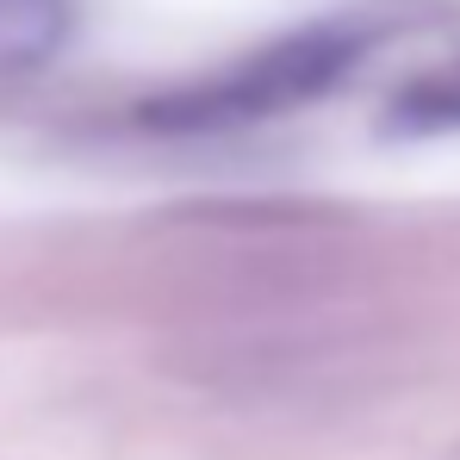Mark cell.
Returning a JSON list of instances; mask_svg holds the SVG:
<instances>
[{"mask_svg":"<svg viewBox=\"0 0 460 460\" xmlns=\"http://www.w3.org/2000/svg\"><path fill=\"white\" fill-rule=\"evenodd\" d=\"M385 125L411 131V137H423V131H460V57L442 63V69H429V75H417L411 87H398Z\"/></svg>","mask_w":460,"mask_h":460,"instance_id":"cell-3","label":"cell"},{"mask_svg":"<svg viewBox=\"0 0 460 460\" xmlns=\"http://www.w3.org/2000/svg\"><path fill=\"white\" fill-rule=\"evenodd\" d=\"M367 44H374V31L355 19H323L305 31H287V38L225 63L218 75L187 81L162 100H144L137 125L162 131V137H206V131H243V125L299 112L349 75L367 57Z\"/></svg>","mask_w":460,"mask_h":460,"instance_id":"cell-1","label":"cell"},{"mask_svg":"<svg viewBox=\"0 0 460 460\" xmlns=\"http://www.w3.org/2000/svg\"><path fill=\"white\" fill-rule=\"evenodd\" d=\"M69 0H0V75L44 69L69 38Z\"/></svg>","mask_w":460,"mask_h":460,"instance_id":"cell-2","label":"cell"}]
</instances>
